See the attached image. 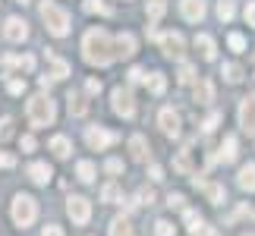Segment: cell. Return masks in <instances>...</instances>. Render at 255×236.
Wrapping results in <instances>:
<instances>
[{
    "instance_id": "b9f144b4",
    "label": "cell",
    "mask_w": 255,
    "mask_h": 236,
    "mask_svg": "<svg viewBox=\"0 0 255 236\" xmlns=\"http://www.w3.org/2000/svg\"><path fill=\"white\" fill-rule=\"evenodd\" d=\"M6 88H9V95H22V92H25V82H19V79H9Z\"/></svg>"
},
{
    "instance_id": "d590c367",
    "label": "cell",
    "mask_w": 255,
    "mask_h": 236,
    "mask_svg": "<svg viewBox=\"0 0 255 236\" xmlns=\"http://www.w3.org/2000/svg\"><path fill=\"white\" fill-rule=\"evenodd\" d=\"M154 202V192L151 189H139L135 192V202H129V205H151Z\"/></svg>"
},
{
    "instance_id": "f1b7e54d",
    "label": "cell",
    "mask_w": 255,
    "mask_h": 236,
    "mask_svg": "<svg viewBox=\"0 0 255 236\" xmlns=\"http://www.w3.org/2000/svg\"><path fill=\"white\" fill-rule=\"evenodd\" d=\"M145 13H148V19L154 22V19H161L167 13V3H164V0H148V9H145Z\"/></svg>"
},
{
    "instance_id": "603a6c76",
    "label": "cell",
    "mask_w": 255,
    "mask_h": 236,
    "mask_svg": "<svg viewBox=\"0 0 255 236\" xmlns=\"http://www.w3.org/2000/svg\"><path fill=\"white\" fill-rule=\"evenodd\" d=\"M3 66H9V70H13V66H19V70H25V73H32L35 70V57H16V54H6L3 57Z\"/></svg>"
},
{
    "instance_id": "816d5d0a",
    "label": "cell",
    "mask_w": 255,
    "mask_h": 236,
    "mask_svg": "<svg viewBox=\"0 0 255 236\" xmlns=\"http://www.w3.org/2000/svg\"><path fill=\"white\" fill-rule=\"evenodd\" d=\"M192 236H214V227H205V224H199V227L192 230Z\"/></svg>"
},
{
    "instance_id": "6da1fadb",
    "label": "cell",
    "mask_w": 255,
    "mask_h": 236,
    "mask_svg": "<svg viewBox=\"0 0 255 236\" xmlns=\"http://www.w3.org/2000/svg\"><path fill=\"white\" fill-rule=\"evenodd\" d=\"M82 57H85V63H92V66H107V63H114L117 57H114V38L104 32V28H88L85 38H82Z\"/></svg>"
},
{
    "instance_id": "8992f818",
    "label": "cell",
    "mask_w": 255,
    "mask_h": 236,
    "mask_svg": "<svg viewBox=\"0 0 255 236\" xmlns=\"http://www.w3.org/2000/svg\"><path fill=\"white\" fill-rule=\"evenodd\" d=\"M85 142H88V148L104 151V148H111V145L120 142V135H117L114 129H104V126H88V129H85Z\"/></svg>"
},
{
    "instance_id": "8fae6325",
    "label": "cell",
    "mask_w": 255,
    "mask_h": 236,
    "mask_svg": "<svg viewBox=\"0 0 255 236\" xmlns=\"http://www.w3.org/2000/svg\"><path fill=\"white\" fill-rule=\"evenodd\" d=\"M240 126L249 135H255V95L243 98V104H240Z\"/></svg>"
},
{
    "instance_id": "bcb514c9",
    "label": "cell",
    "mask_w": 255,
    "mask_h": 236,
    "mask_svg": "<svg viewBox=\"0 0 255 236\" xmlns=\"http://www.w3.org/2000/svg\"><path fill=\"white\" fill-rule=\"evenodd\" d=\"M148 176H151L154 183H161V180H164V167H158V164H151V167H148Z\"/></svg>"
},
{
    "instance_id": "83f0119b",
    "label": "cell",
    "mask_w": 255,
    "mask_h": 236,
    "mask_svg": "<svg viewBox=\"0 0 255 236\" xmlns=\"http://www.w3.org/2000/svg\"><path fill=\"white\" fill-rule=\"evenodd\" d=\"M76 176H79L82 183H92L95 180V164L92 161H79L76 164Z\"/></svg>"
},
{
    "instance_id": "d6986e66",
    "label": "cell",
    "mask_w": 255,
    "mask_h": 236,
    "mask_svg": "<svg viewBox=\"0 0 255 236\" xmlns=\"http://www.w3.org/2000/svg\"><path fill=\"white\" fill-rule=\"evenodd\" d=\"M47 63H51V79H54V82H60V79L70 76V63L60 60V57L51 54V51H47Z\"/></svg>"
},
{
    "instance_id": "d4e9b609",
    "label": "cell",
    "mask_w": 255,
    "mask_h": 236,
    "mask_svg": "<svg viewBox=\"0 0 255 236\" xmlns=\"http://www.w3.org/2000/svg\"><path fill=\"white\" fill-rule=\"evenodd\" d=\"M111 236H135V233H132V224H129V218H126V214H120V218L111 221Z\"/></svg>"
},
{
    "instance_id": "ac0fdd59",
    "label": "cell",
    "mask_w": 255,
    "mask_h": 236,
    "mask_svg": "<svg viewBox=\"0 0 255 236\" xmlns=\"http://www.w3.org/2000/svg\"><path fill=\"white\" fill-rule=\"evenodd\" d=\"M237 183H240V189H243V192H255V164H252V161L240 167Z\"/></svg>"
},
{
    "instance_id": "db71d44e",
    "label": "cell",
    "mask_w": 255,
    "mask_h": 236,
    "mask_svg": "<svg viewBox=\"0 0 255 236\" xmlns=\"http://www.w3.org/2000/svg\"><path fill=\"white\" fill-rule=\"evenodd\" d=\"M16 3H28V0H16Z\"/></svg>"
},
{
    "instance_id": "7bdbcfd3",
    "label": "cell",
    "mask_w": 255,
    "mask_h": 236,
    "mask_svg": "<svg viewBox=\"0 0 255 236\" xmlns=\"http://www.w3.org/2000/svg\"><path fill=\"white\" fill-rule=\"evenodd\" d=\"M183 218H186V224H189V230H195V227H199V224H202V218H199V211H186Z\"/></svg>"
},
{
    "instance_id": "30bf717a",
    "label": "cell",
    "mask_w": 255,
    "mask_h": 236,
    "mask_svg": "<svg viewBox=\"0 0 255 236\" xmlns=\"http://www.w3.org/2000/svg\"><path fill=\"white\" fill-rule=\"evenodd\" d=\"M237 154H240V139H237V135H227V139H224V145H221V151L211 154L208 161H211V164H214V161L233 164V161H237Z\"/></svg>"
},
{
    "instance_id": "ffe728a7",
    "label": "cell",
    "mask_w": 255,
    "mask_h": 236,
    "mask_svg": "<svg viewBox=\"0 0 255 236\" xmlns=\"http://www.w3.org/2000/svg\"><path fill=\"white\" fill-rule=\"evenodd\" d=\"M51 151H54V157L66 161V157L73 154V142L66 139V135H54V139H51Z\"/></svg>"
},
{
    "instance_id": "1f68e13d",
    "label": "cell",
    "mask_w": 255,
    "mask_h": 236,
    "mask_svg": "<svg viewBox=\"0 0 255 236\" xmlns=\"http://www.w3.org/2000/svg\"><path fill=\"white\" fill-rule=\"evenodd\" d=\"M224 79H227L230 85H237L240 79H243V70H240L237 63H224Z\"/></svg>"
},
{
    "instance_id": "52a82bcc",
    "label": "cell",
    "mask_w": 255,
    "mask_h": 236,
    "mask_svg": "<svg viewBox=\"0 0 255 236\" xmlns=\"http://www.w3.org/2000/svg\"><path fill=\"white\" fill-rule=\"evenodd\" d=\"M66 214L73 218L76 227H85V224L92 221V202H88L85 195H70V199H66Z\"/></svg>"
},
{
    "instance_id": "484cf974",
    "label": "cell",
    "mask_w": 255,
    "mask_h": 236,
    "mask_svg": "<svg viewBox=\"0 0 255 236\" xmlns=\"http://www.w3.org/2000/svg\"><path fill=\"white\" fill-rule=\"evenodd\" d=\"M101 199L111 202V205H117V202H123V189H120L117 183H107L104 189H101Z\"/></svg>"
},
{
    "instance_id": "d6a6232c",
    "label": "cell",
    "mask_w": 255,
    "mask_h": 236,
    "mask_svg": "<svg viewBox=\"0 0 255 236\" xmlns=\"http://www.w3.org/2000/svg\"><path fill=\"white\" fill-rule=\"evenodd\" d=\"M227 44H230V51H237V54L246 51V38H243L240 32H230V35H227Z\"/></svg>"
},
{
    "instance_id": "9c48e42d",
    "label": "cell",
    "mask_w": 255,
    "mask_h": 236,
    "mask_svg": "<svg viewBox=\"0 0 255 236\" xmlns=\"http://www.w3.org/2000/svg\"><path fill=\"white\" fill-rule=\"evenodd\" d=\"M3 38H6V41H13V44H22L25 38H28V22H25V19H19V16H9L6 22H3Z\"/></svg>"
},
{
    "instance_id": "f5cc1de1",
    "label": "cell",
    "mask_w": 255,
    "mask_h": 236,
    "mask_svg": "<svg viewBox=\"0 0 255 236\" xmlns=\"http://www.w3.org/2000/svg\"><path fill=\"white\" fill-rule=\"evenodd\" d=\"M41 236H63V230L57 227V224H51V227H44V230H41Z\"/></svg>"
},
{
    "instance_id": "44dd1931",
    "label": "cell",
    "mask_w": 255,
    "mask_h": 236,
    "mask_svg": "<svg viewBox=\"0 0 255 236\" xmlns=\"http://www.w3.org/2000/svg\"><path fill=\"white\" fill-rule=\"evenodd\" d=\"M129 154H132V161H148V142H145V135H132L129 139Z\"/></svg>"
},
{
    "instance_id": "4dcf8cb0",
    "label": "cell",
    "mask_w": 255,
    "mask_h": 236,
    "mask_svg": "<svg viewBox=\"0 0 255 236\" xmlns=\"http://www.w3.org/2000/svg\"><path fill=\"white\" fill-rule=\"evenodd\" d=\"M145 85L151 88V95H164V88H167V79H164L161 73H151V79H148Z\"/></svg>"
},
{
    "instance_id": "2e32d148",
    "label": "cell",
    "mask_w": 255,
    "mask_h": 236,
    "mask_svg": "<svg viewBox=\"0 0 255 236\" xmlns=\"http://www.w3.org/2000/svg\"><path fill=\"white\" fill-rule=\"evenodd\" d=\"M192 44H195V51L202 54V60H218V44H214V38H211V35L199 32Z\"/></svg>"
},
{
    "instance_id": "f907efd6",
    "label": "cell",
    "mask_w": 255,
    "mask_h": 236,
    "mask_svg": "<svg viewBox=\"0 0 255 236\" xmlns=\"http://www.w3.org/2000/svg\"><path fill=\"white\" fill-rule=\"evenodd\" d=\"M19 145H22V151H35V139H32V135H22Z\"/></svg>"
},
{
    "instance_id": "8d00e7d4",
    "label": "cell",
    "mask_w": 255,
    "mask_h": 236,
    "mask_svg": "<svg viewBox=\"0 0 255 236\" xmlns=\"http://www.w3.org/2000/svg\"><path fill=\"white\" fill-rule=\"evenodd\" d=\"M221 120H224V117H221L218 111H214V114H208V120L202 123V129H205V132H214V129H218V123H221Z\"/></svg>"
},
{
    "instance_id": "681fc988",
    "label": "cell",
    "mask_w": 255,
    "mask_h": 236,
    "mask_svg": "<svg viewBox=\"0 0 255 236\" xmlns=\"http://www.w3.org/2000/svg\"><path fill=\"white\" fill-rule=\"evenodd\" d=\"M85 92L88 95H98V92H101V82H98V79H88V82H85Z\"/></svg>"
},
{
    "instance_id": "9a60e30c",
    "label": "cell",
    "mask_w": 255,
    "mask_h": 236,
    "mask_svg": "<svg viewBox=\"0 0 255 236\" xmlns=\"http://www.w3.org/2000/svg\"><path fill=\"white\" fill-rule=\"evenodd\" d=\"M192 186H195V189H205V192H208L211 205H224V199H227V189H224L221 183H205V180H199V176H192Z\"/></svg>"
},
{
    "instance_id": "ee69618b",
    "label": "cell",
    "mask_w": 255,
    "mask_h": 236,
    "mask_svg": "<svg viewBox=\"0 0 255 236\" xmlns=\"http://www.w3.org/2000/svg\"><path fill=\"white\" fill-rule=\"evenodd\" d=\"M243 16H246V22L255 28V0H249V3H246V9H243Z\"/></svg>"
},
{
    "instance_id": "277c9868",
    "label": "cell",
    "mask_w": 255,
    "mask_h": 236,
    "mask_svg": "<svg viewBox=\"0 0 255 236\" xmlns=\"http://www.w3.org/2000/svg\"><path fill=\"white\" fill-rule=\"evenodd\" d=\"M9 214H13V224L16 227H32L35 218H38V202L32 199V195H22L19 192L16 199H13V208H9Z\"/></svg>"
},
{
    "instance_id": "3957f363",
    "label": "cell",
    "mask_w": 255,
    "mask_h": 236,
    "mask_svg": "<svg viewBox=\"0 0 255 236\" xmlns=\"http://www.w3.org/2000/svg\"><path fill=\"white\" fill-rule=\"evenodd\" d=\"M41 19H44V28H47L54 38L70 35V13H66V9H60L54 0H44V3H41Z\"/></svg>"
},
{
    "instance_id": "4316f807",
    "label": "cell",
    "mask_w": 255,
    "mask_h": 236,
    "mask_svg": "<svg viewBox=\"0 0 255 236\" xmlns=\"http://www.w3.org/2000/svg\"><path fill=\"white\" fill-rule=\"evenodd\" d=\"M173 170H176V173H192V161H189V148H183L180 154H176V161H173Z\"/></svg>"
},
{
    "instance_id": "7dc6e473",
    "label": "cell",
    "mask_w": 255,
    "mask_h": 236,
    "mask_svg": "<svg viewBox=\"0 0 255 236\" xmlns=\"http://www.w3.org/2000/svg\"><path fill=\"white\" fill-rule=\"evenodd\" d=\"M0 167H3V170H6V167H16V157L6 154V151H0Z\"/></svg>"
},
{
    "instance_id": "ba28073f",
    "label": "cell",
    "mask_w": 255,
    "mask_h": 236,
    "mask_svg": "<svg viewBox=\"0 0 255 236\" xmlns=\"http://www.w3.org/2000/svg\"><path fill=\"white\" fill-rule=\"evenodd\" d=\"M158 44H161L164 57H170V60H183L186 41H183V35H180V32H164V35H158Z\"/></svg>"
},
{
    "instance_id": "e0dca14e",
    "label": "cell",
    "mask_w": 255,
    "mask_h": 236,
    "mask_svg": "<svg viewBox=\"0 0 255 236\" xmlns=\"http://www.w3.org/2000/svg\"><path fill=\"white\" fill-rule=\"evenodd\" d=\"M51 176H54L51 164H44V161H35V164H28V180H32L35 186H47V183H51Z\"/></svg>"
},
{
    "instance_id": "e575fe53",
    "label": "cell",
    "mask_w": 255,
    "mask_h": 236,
    "mask_svg": "<svg viewBox=\"0 0 255 236\" xmlns=\"http://www.w3.org/2000/svg\"><path fill=\"white\" fill-rule=\"evenodd\" d=\"M176 79H180V85H192V82H195V70H192L189 63H183V66H180V76H176Z\"/></svg>"
},
{
    "instance_id": "ab89813d",
    "label": "cell",
    "mask_w": 255,
    "mask_h": 236,
    "mask_svg": "<svg viewBox=\"0 0 255 236\" xmlns=\"http://www.w3.org/2000/svg\"><path fill=\"white\" fill-rule=\"evenodd\" d=\"M104 170L111 173V176H117V173H123V161H120V157H111V161L104 164Z\"/></svg>"
},
{
    "instance_id": "5b68a950",
    "label": "cell",
    "mask_w": 255,
    "mask_h": 236,
    "mask_svg": "<svg viewBox=\"0 0 255 236\" xmlns=\"http://www.w3.org/2000/svg\"><path fill=\"white\" fill-rule=\"evenodd\" d=\"M111 101H114V114L117 117H123V120H132L135 117V95H132V88H114V95H111Z\"/></svg>"
},
{
    "instance_id": "5bb4252c",
    "label": "cell",
    "mask_w": 255,
    "mask_h": 236,
    "mask_svg": "<svg viewBox=\"0 0 255 236\" xmlns=\"http://www.w3.org/2000/svg\"><path fill=\"white\" fill-rule=\"evenodd\" d=\"M132 54H135V38H132V32H120V35L114 38V57L129 60Z\"/></svg>"
},
{
    "instance_id": "c3c4849f",
    "label": "cell",
    "mask_w": 255,
    "mask_h": 236,
    "mask_svg": "<svg viewBox=\"0 0 255 236\" xmlns=\"http://www.w3.org/2000/svg\"><path fill=\"white\" fill-rule=\"evenodd\" d=\"M246 214H249V208H246V205H240V208H237V211H233L230 218H227V224H233V221H240V218H246Z\"/></svg>"
},
{
    "instance_id": "f6af8a7d",
    "label": "cell",
    "mask_w": 255,
    "mask_h": 236,
    "mask_svg": "<svg viewBox=\"0 0 255 236\" xmlns=\"http://www.w3.org/2000/svg\"><path fill=\"white\" fill-rule=\"evenodd\" d=\"M183 202H186L183 192H170V195H167V205H170V208H183Z\"/></svg>"
},
{
    "instance_id": "f546056e",
    "label": "cell",
    "mask_w": 255,
    "mask_h": 236,
    "mask_svg": "<svg viewBox=\"0 0 255 236\" xmlns=\"http://www.w3.org/2000/svg\"><path fill=\"white\" fill-rule=\"evenodd\" d=\"M218 16L224 22H230L233 16H237V6H233V0H218Z\"/></svg>"
},
{
    "instance_id": "7402d4cb",
    "label": "cell",
    "mask_w": 255,
    "mask_h": 236,
    "mask_svg": "<svg viewBox=\"0 0 255 236\" xmlns=\"http://www.w3.org/2000/svg\"><path fill=\"white\" fill-rule=\"evenodd\" d=\"M66 101H70V114L73 117H85L88 114V101H85L82 92H70V95H66Z\"/></svg>"
},
{
    "instance_id": "60d3db41",
    "label": "cell",
    "mask_w": 255,
    "mask_h": 236,
    "mask_svg": "<svg viewBox=\"0 0 255 236\" xmlns=\"http://www.w3.org/2000/svg\"><path fill=\"white\" fill-rule=\"evenodd\" d=\"M9 135H13V120H9V117H3V120H0V142L9 139Z\"/></svg>"
},
{
    "instance_id": "74e56055",
    "label": "cell",
    "mask_w": 255,
    "mask_h": 236,
    "mask_svg": "<svg viewBox=\"0 0 255 236\" xmlns=\"http://www.w3.org/2000/svg\"><path fill=\"white\" fill-rule=\"evenodd\" d=\"M129 82H132V85H142V82H148V76H145V70H142V66H132V70H129Z\"/></svg>"
},
{
    "instance_id": "7a4b0ae2",
    "label": "cell",
    "mask_w": 255,
    "mask_h": 236,
    "mask_svg": "<svg viewBox=\"0 0 255 236\" xmlns=\"http://www.w3.org/2000/svg\"><path fill=\"white\" fill-rule=\"evenodd\" d=\"M25 114H28V123H32L35 129H47V126L57 120L54 98H51V95H35L32 101L25 104Z\"/></svg>"
},
{
    "instance_id": "4fadbf2b",
    "label": "cell",
    "mask_w": 255,
    "mask_h": 236,
    "mask_svg": "<svg viewBox=\"0 0 255 236\" xmlns=\"http://www.w3.org/2000/svg\"><path fill=\"white\" fill-rule=\"evenodd\" d=\"M158 123H161L164 135H180V114H176L173 107H161V114H158Z\"/></svg>"
},
{
    "instance_id": "cb8c5ba5",
    "label": "cell",
    "mask_w": 255,
    "mask_h": 236,
    "mask_svg": "<svg viewBox=\"0 0 255 236\" xmlns=\"http://www.w3.org/2000/svg\"><path fill=\"white\" fill-rule=\"evenodd\" d=\"M195 101H199V104H211L214 101V85L208 82V79H202V82H195Z\"/></svg>"
},
{
    "instance_id": "11a10c76",
    "label": "cell",
    "mask_w": 255,
    "mask_h": 236,
    "mask_svg": "<svg viewBox=\"0 0 255 236\" xmlns=\"http://www.w3.org/2000/svg\"><path fill=\"white\" fill-rule=\"evenodd\" d=\"M243 236H255V233H243Z\"/></svg>"
},
{
    "instance_id": "f35d334b",
    "label": "cell",
    "mask_w": 255,
    "mask_h": 236,
    "mask_svg": "<svg viewBox=\"0 0 255 236\" xmlns=\"http://www.w3.org/2000/svg\"><path fill=\"white\" fill-rule=\"evenodd\" d=\"M154 233H158V236H176L173 224H167V221H158V224H154Z\"/></svg>"
},
{
    "instance_id": "836d02e7",
    "label": "cell",
    "mask_w": 255,
    "mask_h": 236,
    "mask_svg": "<svg viewBox=\"0 0 255 236\" xmlns=\"http://www.w3.org/2000/svg\"><path fill=\"white\" fill-rule=\"evenodd\" d=\"M85 13H101V16H107V13H111V6H107L104 0H85Z\"/></svg>"
},
{
    "instance_id": "7c38bea8",
    "label": "cell",
    "mask_w": 255,
    "mask_h": 236,
    "mask_svg": "<svg viewBox=\"0 0 255 236\" xmlns=\"http://www.w3.org/2000/svg\"><path fill=\"white\" fill-rule=\"evenodd\" d=\"M180 16L186 22H202L205 19V0H180Z\"/></svg>"
}]
</instances>
